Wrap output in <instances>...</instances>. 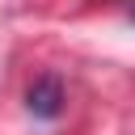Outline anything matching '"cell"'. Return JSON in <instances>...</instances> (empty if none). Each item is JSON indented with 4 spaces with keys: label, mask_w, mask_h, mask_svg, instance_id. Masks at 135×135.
<instances>
[{
    "label": "cell",
    "mask_w": 135,
    "mask_h": 135,
    "mask_svg": "<svg viewBox=\"0 0 135 135\" xmlns=\"http://www.w3.org/2000/svg\"><path fill=\"white\" fill-rule=\"evenodd\" d=\"M59 110H63V84H59L55 76H38V80L30 84V114L55 118Z\"/></svg>",
    "instance_id": "obj_1"
}]
</instances>
